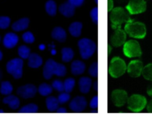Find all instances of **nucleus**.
I'll return each instance as SVG.
<instances>
[{
	"instance_id": "1",
	"label": "nucleus",
	"mask_w": 152,
	"mask_h": 119,
	"mask_svg": "<svg viewBox=\"0 0 152 119\" xmlns=\"http://www.w3.org/2000/svg\"><path fill=\"white\" fill-rule=\"evenodd\" d=\"M66 74V67L62 64L58 63L52 59H49L43 67V77L46 80L50 79L53 74L59 77H63Z\"/></svg>"
},
{
	"instance_id": "2",
	"label": "nucleus",
	"mask_w": 152,
	"mask_h": 119,
	"mask_svg": "<svg viewBox=\"0 0 152 119\" xmlns=\"http://www.w3.org/2000/svg\"><path fill=\"white\" fill-rule=\"evenodd\" d=\"M130 13L121 7H115L110 11V20L111 22V26L113 29L121 28L122 25L126 23L131 19Z\"/></svg>"
},
{
	"instance_id": "3",
	"label": "nucleus",
	"mask_w": 152,
	"mask_h": 119,
	"mask_svg": "<svg viewBox=\"0 0 152 119\" xmlns=\"http://www.w3.org/2000/svg\"><path fill=\"white\" fill-rule=\"evenodd\" d=\"M125 31L132 37L142 39L146 35V28L142 22L130 19L125 25Z\"/></svg>"
},
{
	"instance_id": "4",
	"label": "nucleus",
	"mask_w": 152,
	"mask_h": 119,
	"mask_svg": "<svg viewBox=\"0 0 152 119\" xmlns=\"http://www.w3.org/2000/svg\"><path fill=\"white\" fill-rule=\"evenodd\" d=\"M78 47L81 57L84 60H87L94 54L96 49V45L90 39L83 38L79 40Z\"/></svg>"
},
{
	"instance_id": "5",
	"label": "nucleus",
	"mask_w": 152,
	"mask_h": 119,
	"mask_svg": "<svg viewBox=\"0 0 152 119\" xmlns=\"http://www.w3.org/2000/svg\"><path fill=\"white\" fill-rule=\"evenodd\" d=\"M127 70L126 62L118 57H115L111 60L108 66V73L114 78L121 77Z\"/></svg>"
},
{
	"instance_id": "6",
	"label": "nucleus",
	"mask_w": 152,
	"mask_h": 119,
	"mask_svg": "<svg viewBox=\"0 0 152 119\" xmlns=\"http://www.w3.org/2000/svg\"><path fill=\"white\" fill-rule=\"evenodd\" d=\"M128 107L132 112H138L143 109L147 104L146 98L140 95H133L128 99Z\"/></svg>"
},
{
	"instance_id": "7",
	"label": "nucleus",
	"mask_w": 152,
	"mask_h": 119,
	"mask_svg": "<svg viewBox=\"0 0 152 119\" xmlns=\"http://www.w3.org/2000/svg\"><path fill=\"white\" fill-rule=\"evenodd\" d=\"M23 60L20 58H14L9 61L6 65L7 71L15 79H19L22 76Z\"/></svg>"
},
{
	"instance_id": "8",
	"label": "nucleus",
	"mask_w": 152,
	"mask_h": 119,
	"mask_svg": "<svg viewBox=\"0 0 152 119\" xmlns=\"http://www.w3.org/2000/svg\"><path fill=\"white\" fill-rule=\"evenodd\" d=\"M123 52L127 57H137L142 55L140 46L136 40H129L124 43Z\"/></svg>"
},
{
	"instance_id": "9",
	"label": "nucleus",
	"mask_w": 152,
	"mask_h": 119,
	"mask_svg": "<svg viewBox=\"0 0 152 119\" xmlns=\"http://www.w3.org/2000/svg\"><path fill=\"white\" fill-rule=\"evenodd\" d=\"M126 10L130 14H138L146 10V2L145 0H130L126 5Z\"/></svg>"
},
{
	"instance_id": "10",
	"label": "nucleus",
	"mask_w": 152,
	"mask_h": 119,
	"mask_svg": "<svg viewBox=\"0 0 152 119\" xmlns=\"http://www.w3.org/2000/svg\"><path fill=\"white\" fill-rule=\"evenodd\" d=\"M37 91H38V89L34 84L28 83V84L20 86L17 89L16 92H17V95L22 97V98L28 99V98H34L37 94Z\"/></svg>"
},
{
	"instance_id": "11",
	"label": "nucleus",
	"mask_w": 152,
	"mask_h": 119,
	"mask_svg": "<svg viewBox=\"0 0 152 119\" xmlns=\"http://www.w3.org/2000/svg\"><path fill=\"white\" fill-rule=\"evenodd\" d=\"M111 98H112V101L114 105L118 107L124 106L125 104L127 103L128 99H129L127 92L122 89H116V90L113 91Z\"/></svg>"
},
{
	"instance_id": "12",
	"label": "nucleus",
	"mask_w": 152,
	"mask_h": 119,
	"mask_svg": "<svg viewBox=\"0 0 152 119\" xmlns=\"http://www.w3.org/2000/svg\"><path fill=\"white\" fill-rule=\"evenodd\" d=\"M70 109L74 112H81L87 107V101L83 96H77L73 98L69 104Z\"/></svg>"
},
{
	"instance_id": "13",
	"label": "nucleus",
	"mask_w": 152,
	"mask_h": 119,
	"mask_svg": "<svg viewBox=\"0 0 152 119\" xmlns=\"http://www.w3.org/2000/svg\"><path fill=\"white\" fill-rule=\"evenodd\" d=\"M143 64L140 60H132L127 67V71L132 77H138L142 74Z\"/></svg>"
},
{
	"instance_id": "14",
	"label": "nucleus",
	"mask_w": 152,
	"mask_h": 119,
	"mask_svg": "<svg viewBox=\"0 0 152 119\" xmlns=\"http://www.w3.org/2000/svg\"><path fill=\"white\" fill-rule=\"evenodd\" d=\"M126 32L121 28H118L114 29V34L111 38V43L115 47H120L122 45L126 43Z\"/></svg>"
},
{
	"instance_id": "15",
	"label": "nucleus",
	"mask_w": 152,
	"mask_h": 119,
	"mask_svg": "<svg viewBox=\"0 0 152 119\" xmlns=\"http://www.w3.org/2000/svg\"><path fill=\"white\" fill-rule=\"evenodd\" d=\"M19 37L13 33H7L3 39V45L7 48H12L17 45Z\"/></svg>"
},
{
	"instance_id": "16",
	"label": "nucleus",
	"mask_w": 152,
	"mask_h": 119,
	"mask_svg": "<svg viewBox=\"0 0 152 119\" xmlns=\"http://www.w3.org/2000/svg\"><path fill=\"white\" fill-rule=\"evenodd\" d=\"M59 12L61 14L66 17H71L74 15L75 12V7L73 4H71L70 2H65L59 6Z\"/></svg>"
},
{
	"instance_id": "17",
	"label": "nucleus",
	"mask_w": 152,
	"mask_h": 119,
	"mask_svg": "<svg viewBox=\"0 0 152 119\" xmlns=\"http://www.w3.org/2000/svg\"><path fill=\"white\" fill-rule=\"evenodd\" d=\"M52 38L60 43L65 42L67 38V34L65 30L61 27H55L51 32Z\"/></svg>"
},
{
	"instance_id": "18",
	"label": "nucleus",
	"mask_w": 152,
	"mask_h": 119,
	"mask_svg": "<svg viewBox=\"0 0 152 119\" xmlns=\"http://www.w3.org/2000/svg\"><path fill=\"white\" fill-rule=\"evenodd\" d=\"M42 58L37 53L31 54L28 57V66L32 68H37L42 65Z\"/></svg>"
},
{
	"instance_id": "19",
	"label": "nucleus",
	"mask_w": 152,
	"mask_h": 119,
	"mask_svg": "<svg viewBox=\"0 0 152 119\" xmlns=\"http://www.w3.org/2000/svg\"><path fill=\"white\" fill-rule=\"evenodd\" d=\"M91 79L87 77H83L79 80V88L80 91L83 94L88 93L91 86Z\"/></svg>"
},
{
	"instance_id": "20",
	"label": "nucleus",
	"mask_w": 152,
	"mask_h": 119,
	"mask_svg": "<svg viewBox=\"0 0 152 119\" xmlns=\"http://www.w3.org/2000/svg\"><path fill=\"white\" fill-rule=\"evenodd\" d=\"M86 70V64L80 60H74L71 63V72L74 75H80L84 73Z\"/></svg>"
},
{
	"instance_id": "21",
	"label": "nucleus",
	"mask_w": 152,
	"mask_h": 119,
	"mask_svg": "<svg viewBox=\"0 0 152 119\" xmlns=\"http://www.w3.org/2000/svg\"><path fill=\"white\" fill-rule=\"evenodd\" d=\"M30 20L28 18L24 17L22 19H19L18 21L15 22L12 25V28L13 31H21L25 30L28 28V25H29Z\"/></svg>"
},
{
	"instance_id": "22",
	"label": "nucleus",
	"mask_w": 152,
	"mask_h": 119,
	"mask_svg": "<svg viewBox=\"0 0 152 119\" xmlns=\"http://www.w3.org/2000/svg\"><path fill=\"white\" fill-rule=\"evenodd\" d=\"M3 103L10 107V109H16L19 108V104H20V101L19 99L16 96L14 95H10L5 97V98L3 99Z\"/></svg>"
},
{
	"instance_id": "23",
	"label": "nucleus",
	"mask_w": 152,
	"mask_h": 119,
	"mask_svg": "<svg viewBox=\"0 0 152 119\" xmlns=\"http://www.w3.org/2000/svg\"><path fill=\"white\" fill-rule=\"evenodd\" d=\"M83 24L80 22H74L69 26V32L73 37H79L81 35Z\"/></svg>"
},
{
	"instance_id": "24",
	"label": "nucleus",
	"mask_w": 152,
	"mask_h": 119,
	"mask_svg": "<svg viewBox=\"0 0 152 119\" xmlns=\"http://www.w3.org/2000/svg\"><path fill=\"white\" fill-rule=\"evenodd\" d=\"M46 107L48 109L50 112H55L59 107V101L58 98H55L53 96L48 97L46 99Z\"/></svg>"
},
{
	"instance_id": "25",
	"label": "nucleus",
	"mask_w": 152,
	"mask_h": 119,
	"mask_svg": "<svg viewBox=\"0 0 152 119\" xmlns=\"http://www.w3.org/2000/svg\"><path fill=\"white\" fill-rule=\"evenodd\" d=\"M61 53H62V60L63 62H68L72 60L74 58V52L71 48H63L61 51Z\"/></svg>"
},
{
	"instance_id": "26",
	"label": "nucleus",
	"mask_w": 152,
	"mask_h": 119,
	"mask_svg": "<svg viewBox=\"0 0 152 119\" xmlns=\"http://www.w3.org/2000/svg\"><path fill=\"white\" fill-rule=\"evenodd\" d=\"M45 10L48 14L50 16H55L56 14V10H57L56 2L53 0H48L45 3Z\"/></svg>"
},
{
	"instance_id": "27",
	"label": "nucleus",
	"mask_w": 152,
	"mask_h": 119,
	"mask_svg": "<svg viewBox=\"0 0 152 119\" xmlns=\"http://www.w3.org/2000/svg\"><path fill=\"white\" fill-rule=\"evenodd\" d=\"M53 86L48 83H42L38 88V92L42 96H48L53 92Z\"/></svg>"
},
{
	"instance_id": "28",
	"label": "nucleus",
	"mask_w": 152,
	"mask_h": 119,
	"mask_svg": "<svg viewBox=\"0 0 152 119\" xmlns=\"http://www.w3.org/2000/svg\"><path fill=\"white\" fill-rule=\"evenodd\" d=\"M38 106L35 104H29L24 106L19 110L20 113H35L38 112Z\"/></svg>"
},
{
	"instance_id": "29",
	"label": "nucleus",
	"mask_w": 152,
	"mask_h": 119,
	"mask_svg": "<svg viewBox=\"0 0 152 119\" xmlns=\"http://www.w3.org/2000/svg\"><path fill=\"white\" fill-rule=\"evenodd\" d=\"M13 92V86L10 84L9 81H3L1 83V87H0V92L2 95H9Z\"/></svg>"
},
{
	"instance_id": "30",
	"label": "nucleus",
	"mask_w": 152,
	"mask_h": 119,
	"mask_svg": "<svg viewBox=\"0 0 152 119\" xmlns=\"http://www.w3.org/2000/svg\"><path fill=\"white\" fill-rule=\"evenodd\" d=\"M18 54L22 59H28L31 55V50L26 46H21L18 48Z\"/></svg>"
},
{
	"instance_id": "31",
	"label": "nucleus",
	"mask_w": 152,
	"mask_h": 119,
	"mask_svg": "<svg viewBox=\"0 0 152 119\" xmlns=\"http://www.w3.org/2000/svg\"><path fill=\"white\" fill-rule=\"evenodd\" d=\"M142 74L144 78L146 80H152V63L148 64L145 67H143Z\"/></svg>"
},
{
	"instance_id": "32",
	"label": "nucleus",
	"mask_w": 152,
	"mask_h": 119,
	"mask_svg": "<svg viewBox=\"0 0 152 119\" xmlns=\"http://www.w3.org/2000/svg\"><path fill=\"white\" fill-rule=\"evenodd\" d=\"M75 80H74V78L70 77V78L66 79V80H65V82H64V86H65V92H68V93L72 92L74 86H75Z\"/></svg>"
},
{
	"instance_id": "33",
	"label": "nucleus",
	"mask_w": 152,
	"mask_h": 119,
	"mask_svg": "<svg viewBox=\"0 0 152 119\" xmlns=\"http://www.w3.org/2000/svg\"><path fill=\"white\" fill-rule=\"evenodd\" d=\"M52 86L55 90L57 92H62L65 90V86H64V83H62L61 80H55L52 83Z\"/></svg>"
},
{
	"instance_id": "34",
	"label": "nucleus",
	"mask_w": 152,
	"mask_h": 119,
	"mask_svg": "<svg viewBox=\"0 0 152 119\" xmlns=\"http://www.w3.org/2000/svg\"><path fill=\"white\" fill-rule=\"evenodd\" d=\"M22 40L26 43H33L35 40V38L32 33L30 31H27V32L24 33L22 35Z\"/></svg>"
},
{
	"instance_id": "35",
	"label": "nucleus",
	"mask_w": 152,
	"mask_h": 119,
	"mask_svg": "<svg viewBox=\"0 0 152 119\" xmlns=\"http://www.w3.org/2000/svg\"><path fill=\"white\" fill-rule=\"evenodd\" d=\"M70 98H71V95H69L68 92H62V93L58 96V101H59V104H63L68 102L70 100Z\"/></svg>"
},
{
	"instance_id": "36",
	"label": "nucleus",
	"mask_w": 152,
	"mask_h": 119,
	"mask_svg": "<svg viewBox=\"0 0 152 119\" xmlns=\"http://www.w3.org/2000/svg\"><path fill=\"white\" fill-rule=\"evenodd\" d=\"M10 19L8 16H0V28L5 29L10 25Z\"/></svg>"
},
{
	"instance_id": "37",
	"label": "nucleus",
	"mask_w": 152,
	"mask_h": 119,
	"mask_svg": "<svg viewBox=\"0 0 152 119\" xmlns=\"http://www.w3.org/2000/svg\"><path fill=\"white\" fill-rule=\"evenodd\" d=\"M88 72L90 74L91 76L94 77H97L98 75V62H95L94 63H92V65H91L90 68H89Z\"/></svg>"
},
{
	"instance_id": "38",
	"label": "nucleus",
	"mask_w": 152,
	"mask_h": 119,
	"mask_svg": "<svg viewBox=\"0 0 152 119\" xmlns=\"http://www.w3.org/2000/svg\"><path fill=\"white\" fill-rule=\"evenodd\" d=\"M91 18V20L94 23L96 24L98 22V7H95L91 10L90 13Z\"/></svg>"
},
{
	"instance_id": "39",
	"label": "nucleus",
	"mask_w": 152,
	"mask_h": 119,
	"mask_svg": "<svg viewBox=\"0 0 152 119\" xmlns=\"http://www.w3.org/2000/svg\"><path fill=\"white\" fill-rule=\"evenodd\" d=\"M90 107L91 109H97L98 107V96H94L90 102Z\"/></svg>"
},
{
	"instance_id": "40",
	"label": "nucleus",
	"mask_w": 152,
	"mask_h": 119,
	"mask_svg": "<svg viewBox=\"0 0 152 119\" xmlns=\"http://www.w3.org/2000/svg\"><path fill=\"white\" fill-rule=\"evenodd\" d=\"M85 0H68V2L71 3L74 7H80L84 3Z\"/></svg>"
},
{
	"instance_id": "41",
	"label": "nucleus",
	"mask_w": 152,
	"mask_h": 119,
	"mask_svg": "<svg viewBox=\"0 0 152 119\" xmlns=\"http://www.w3.org/2000/svg\"><path fill=\"white\" fill-rule=\"evenodd\" d=\"M108 11H111L114 7V2L113 0H108Z\"/></svg>"
},
{
	"instance_id": "42",
	"label": "nucleus",
	"mask_w": 152,
	"mask_h": 119,
	"mask_svg": "<svg viewBox=\"0 0 152 119\" xmlns=\"http://www.w3.org/2000/svg\"><path fill=\"white\" fill-rule=\"evenodd\" d=\"M56 112L58 113H66L67 109L65 108V107H59L56 109Z\"/></svg>"
},
{
	"instance_id": "43",
	"label": "nucleus",
	"mask_w": 152,
	"mask_h": 119,
	"mask_svg": "<svg viewBox=\"0 0 152 119\" xmlns=\"http://www.w3.org/2000/svg\"><path fill=\"white\" fill-rule=\"evenodd\" d=\"M147 110H148V112H149L152 113V100L149 101V103H148V105H147Z\"/></svg>"
},
{
	"instance_id": "44",
	"label": "nucleus",
	"mask_w": 152,
	"mask_h": 119,
	"mask_svg": "<svg viewBox=\"0 0 152 119\" xmlns=\"http://www.w3.org/2000/svg\"><path fill=\"white\" fill-rule=\"evenodd\" d=\"M147 93H148V95L152 97V84L150 85L148 87V89H147Z\"/></svg>"
},
{
	"instance_id": "45",
	"label": "nucleus",
	"mask_w": 152,
	"mask_h": 119,
	"mask_svg": "<svg viewBox=\"0 0 152 119\" xmlns=\"http://www.w3.org/2000/svg\"><path fill=\"white\" fill-rule=\"evenodd\" d=\"M94 89H95V91H96V92H97V91H98V82H97V80H96V81H95L94 83Z\"/></svg>"
},
{
	"instance_id": "46",
	"label": "nucleus",
	"mask_w": 152,
	"mask_h": 119,
	"mask_svg": "<svg viewBox=\"0 0 152 119\" xmlns=\"http://www.w3.org/2000/svg\"><path fill=\"white\" fill-rule=\"evenodd\" d=\"M45 48V45H40V46H39V49H40V50H44Z\"/></svg>"
},
{
	"instance_id": "47",
	"label": "nucleus",
	"mask_w": 152,
	"mask_h": 119,
	"mask_svg": "<svg viewBox=\"0 0 152 119\" xmlns=\"http://www.w3.org/2000/svg\"><path fill=\"white\" fill-rule=\"evenodd\" d=\"M1 77H2V73H1V69H0V81H1Z\"/></svg>"
},
{
	"instance_id": "48",
	"label": "nucleus",
	"mask_w": 152,
	"mask_h": 119,
	"mask_svg": "<svg viewBox=\"0 0 152 119\" xmlns=\"http://www.w3.org/2000/svg\"><path fill=\"white\" fill-rule=\"evenodd\" d=\"M1 58H2V54H1V51H0V60H1Z\"/></svg>"
},
{
	"instance_id": "49",
	"label": "nucleus",
	"mask_w": 152,
	"mask_h": 119,
	"mask_svg": "<svg viewBox=\"0 0 152 119\" xmlns=\"http://www.w3.org/2000/svg\"><path fill=\"white\" fill-rule=\"evenodd\" d=\"M4 112V111H3L2 109H0V113H3Z\"/></svg>"
},
{
	"instance_id": "50",
	"label": "nucleus",
	"mask_w": 152,
	"mask_h": 119,
	"mask_svg": "<svg viewBox=\"0 0 152 119\" xmlns=\"http://www.w3.org/2000/svg\"><path fill=\"white\" fill-rule=\"evenodd\" d=\"M94 1H95V3H96V4H98V0H94Z\"/></svg>"
},
{
	"instance_id": "51",
	"label": "nucleus",
	"mask_w": 152,
	"mask_h": 119,
	"mask_svg": "<svg viewBox=\"0 0 152 119\" xmlns=\"http://www.w3.org/2000/svg\"><path fill=\"white\" fill-rule=\"evenodd\" d=\"M0 40H1V37H0Z\"/></svg>"
}]
</instances>
